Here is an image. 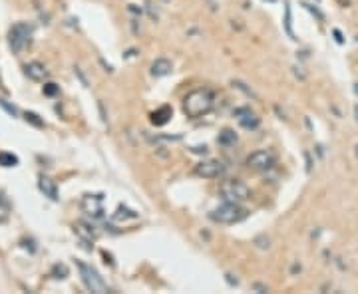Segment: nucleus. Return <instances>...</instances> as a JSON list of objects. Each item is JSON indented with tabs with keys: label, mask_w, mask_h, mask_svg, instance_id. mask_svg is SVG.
Returning <instances> with one entry per match:
<instances>
[{
	"label": "nucleus",
	"mask_w": 358,
	"mask_h": 294,
	"mask_svg": "<svg viewBox=\"0 0 358 294\" xmlns=\"http://www.w3.org/2000/svg\"><path fill=\"white\" fill-rule=\"evenodd\" d=\"M137 215H135L134 211H130V209H123V207H119L118 215H116V219L121 220V219H135Z\"/></svg>",
	"instance_id": "6ab92c4d"
},
{
	"label": "nucleus",
	"mask_w": 358,
	"mask_h": 294,
	"mask_svg": "<svg viewBox=\"0 0 358 294\" xmlns=\"http://www.w3.org/2000/svg\"><path fill=\"white\" fill-rule=\"evenodd\" d=\"M8 215H10V205H8V201L0 195V223H4V220L8 219Z\"/></svg>",
	"instance_id": "f3484780"
},
{
	"label": "nucleus",
	"mask_w": 358,
	"mask_h": 294,
	"mask_svg": "<svg viewBox=\"0 0 358 294\" xmlns=\"http://www.w3.org/2000/svg\"><path fill=\"white\" fill-rule=\"evenodd\" d=\"M0 107H4L10 116H18V109H16L14 105H10V103L6 102V100H2V98H0Z\"/></svg>",
	"instance_id": "aec40b11"
},
{
	"label": "nucleus",
	"mask_w": 358,
	"mask_h": 294,
	"mask_svg": "<svg viewBox=\"0 0 358 294\" xmlns=\"http://www.w3.org/2000/svg\"><path fill=\"white\" fill-rule=\"evenodd\" d=\"M30 38H32V28L28 24L20 22V24H14L8 32V46L14 54H22L30 44Z\"/></svg>",
	"instance_id": "7ed1b4c3"
},
{
	"label": "nucleus",
	"mask_w": 358,
	"mask_h": 294,
	"mask_svg": "<svg viewBox=\"0 0 358 294\" xmlns=\"http://www.w3.org/2000/svg\"><path fill=\"white\" fill-rule=\"evenodd\" d=\"M44 94H46V96H54V94H58V88H56V84H46V86H44Z\"/></svg>",
	"instance_id": "4be33fe9"
},
{
	"label": "nucleus",
	"mask_w": 358,
	"mask_h": 294,
	"mask_svg": "<svg viewBox=\"0 0 358 294\" xmlns=\"http://www.w3.org/2000/svg\"><path fill=\"white\" fill-rule=\"evenodd\" d=\"M54 274H62V279H66V274H68V268H66V265H56V266H54Z\"/></svg>",
	"instance_id": "412c9836"
},
{
	"label": "nucleus",
	"mask_w": 358,
	"mask_h": 294,
	"mask_svg": "<svg viewBox=\"0 0 358 294\" xmlns=\"http://www.w3.org/2000/svg\"><path fill=\"white\" fill-rule=\"evenodd\" d=\"M225 165L221 161H203L195 167V175L205 177V179H215V177L223 175Z\"/></svg>",
	"instance_id": "0eeeda50"
},
{
	"label": "nucleus",
	"mask_w": 358,
	"mask_h": 294,
	"mask_svg": "<svg viewBox=\"0 0 358 294\" xmlns=\"http://www.w3.org/2000/svg\"><path fill=\"white\" fill-rule=\"evenodd\" d=\"M76 233L80 236H86V241H96V236H98V233L94 231V227H90V225H84V223H78L76 225Z\"/></svg>",
	"instance_id": "4468645a"
},
{
	"label": "nucleus",
	"mask_w": 358,
	"mask_h": 294,
	"mask_svg": "<svg viewBox=\"0 0 358 294\" xmlns=\"http://www.w3.org/2000/svg\"><path fill=\"white\" fill-rule=\"evenodd\" d=\"M247 165L255 171H267L275 165V155L267 149H259L247 157Z\"/></svg>",
	"instance_id": "423d86ee"
},
{
	"label": "nucleus",
	"mask_w": 358,
	"mask_h": 294,
	"mask_svg": "<svg viewBox=\"0 0 358 294\" xmlns=\"http://www.w3.org/2000/svg\"><path fill=\"white\" fill-rule=\"evenodd\" d=\"M78 270H80V277H82V282L86 284L90 292H98V294H104L108 292V284L104 282V279L98 274L96 268H92L86 263H78Z\"/></svg>",
	"instance_id": "39448f33"
},
{
	"label": "nucleus",
	"mask_w": 358,
	"mask_h": 294,
	"mask_svg": "<svg viewBox=\"0 0 358 294\" xmlns=\"http://www.w3.org/2000/svg\"><path fill=\"white\" fill-rule=\"evenodd\" d=\"M215 98L209 89H193L183 100V112L189 118H201L213 109Z\"/></svg>",
	"instance_id": "f257e3e1"
},
{
	"label": "nucleus",
	"mask_w": 358,
	"mask_h": 294,
	"mask_svg": "<svg viewBox=\"0 0 358 294\" xmlns=\"http://www.w3.org/2000/svg\"><path fill=\"white\" fill-rule=\"evenodd\" d=\"M287 32L293 36V30H291V8L287 6Z\"/></svg>",
	"instance_id": "5701e85b"
},
{
	"label": "nucleus",
	"mask_w": 358,
	"mask_h": 294,
	"mask_svg": "<svg viewBox=\"0 0 358 294\" xmlns=\"http://www.w3.org/2000/svg\"><path fill=\"white\" fill-rule=\"evenodd\" d=\"M219 193L225 201H231V203H243L245 199H249V187L239 181V179H231V181H225L223 185L219 187Z\"/></svg>",
	"instance_id": "20e7f679"
},
{
	"label": "nucleus",
	"mask_w": 358,
	"mask_h": 294,
	"mask_svg": "<svg viewBox=\"0 0 358 294\" xmlns=\"http://www.w3.org/2000/svg\"><path fill=\"white\" fill-rule=\"evenodd\" d=\"M169 118H171V109H169V107H162V109H157V112L151 114V123L164 125V123H167V119Z\"/></svg>",
	"instance_id": "ddd939ff"
},
{
	"label": "nucleus",
	"mask_w": 358,
	"mask_h": 294,
	"mask_svg": "<svg viewBox=\"0 0 358 294\" xmlns=\"http://www.w3.org/2000/svg\"><path fill=\"white\" fill-rule=\"evenodd\" d=\"M171 70H173V64L165 58H157L151 64V76L153 78H164L167 74H171Z\"/></svg>",
	"instance_id": "f8f14e48"
},
{
	"label": "nucleus",
	"mask_w": 358,
	"mask_h": 294,
	"mask_svg": "<svg viewBox=\"0 0 358 294\" xmlns=\"http://www.w3.org/2000/svg\"><path fill=\"white\" fill-rule=\"evenodd\" d=\"M38 187H40V191L44 193L48 199H52V201H58V189H56V183L50 179V177H40L38 179Z\"/></svg>",
	"instance_id": "9b49d317"
},
{
	"label": "nucleus",
	"mask_w": 358,
	"mask_h": 294,
	"mask_svg": "<svg viewBox=\"0 0 358 294\" xmlns=\"http://www.w3.org/2000/svg\"><path fill=\"white\" fill-rule=\"evenodd\" d=\"M82 209L94 219H102L104 217V209H102V197L100 195H86L82 201Z\"/></svg>",
	"instance_id": "6e6552de"
},
{
	"label": "nucleus",
	"mask_w": 358,
	"mask_h": 294,
	"mask_svg": "<svg viewBox=\"0 0 358 294\" xmlns=\"http://www.w3.org/2000/svg\"><path fill=\"white\" fill-rule=\"evenodd\" d=\"M235 116H237L239 123H241L245 130H255V127H259V118L255 116L251 109H247V107L237 109V112H235Z\"/></svg>",
	"instance_id": "1a4fd4ad"
},
{
	"label": "nucleus",
	"mask_w": 358,
	"mask_h": 294,
	"mask_svg": "<svg viewBox=\"0 0 358 294\" xmlns=\"http://www.w3.org/2000/svg\"><path fill=\"white\" fill-rule=\"evenodd\" d=\"M237 141V135L231 132V130H223V132L219 133V143L221 145H233Z\"/></svg>",
	"instance_id": "2eb2a0df"
},
{
	"label": "nucleus",
	"mask_w": 358,
	"mask_h": 294,
	"mask_svg": "<svg viewBox=\"0 0 358 294\" xmlns=\"http://www.w3.org/2000/svg\"><path fill=\"white\" fill-rule=\"evenodd\" d=\"M24 119H26V121H30L32 125H36V127H44V121L38 118L36 114H32V112H26V114H24Z\"/></svg>",
	"instance_id": "a211bd4d"
},
{
	"label": "nucleus",
	"mask_w": 358,
	"mask_h": 294,
	"mask_svg": "<svg viewBox=\"0 0 358 294\" xmlns=\"http://www.w3.org/2000/svg\"><path fill=\"white\" fill-rule=\"evenodd\" d=\"M245 217H247V211L239 203H231V201H225L223 205H219L211 213V219L221 225H233V223L243 220Z\"/></svg>",
	"instance_id": "f03ea898"
},
{
	"label": "nucleus",
	"mask_w": 358,
	"mask_h": 294,
	"mask_svg": "<svg viewBox=\"0 0 358 294\" xmlns=\"http://www.w3.org/2000/svg\"><path fill=\"white\" fill-rule=\"evenodd\" d=\"M0 165L2 167H14L18 165V157L12 153H0Z\"/></svg>",
	"instance_id": "dca6fc26"
},
{
	"label": "nucleus",
	"mask_w": 358,
	"mask_h": 294,
	"mask_svg": "<svg viewBox=\"0 0 358 294\" xmlns=\"http://www.w3.org/2000/svg\"><path fill=\"white\" fill-rule=\"evenodd\" d=\"M24 72L28 76L30 80H34V82H42L48 72H46V68L40 64V62H28L26 66H24Z\"/></svg>",
	"instance_id": "9d476101"
}]
</instances>
